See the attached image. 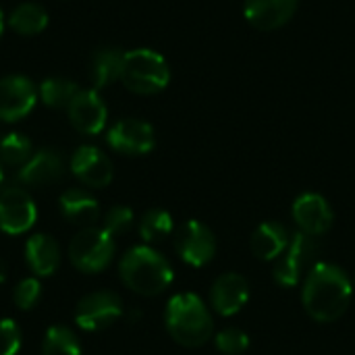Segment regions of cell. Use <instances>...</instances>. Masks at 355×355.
<instances>
[{"label": "cell", "mask_w": 355, "mask_h": 355, "mask_svg": "<svg viewBox=\"0 0 355 355\" xmlns=\"http://www.w3.org/2000/svg\"><path fill=\"white\" fill-rule=\"evenodd\" d=\"M8 25L21 35H37L48 25V12L35 2H23L8 15Z\"/></svg>", "instance_id": "obj_22"}, {"label": "cell", "mask_w": 355, "mask_h": 355, "mask_svg": "<svg viewBox=\"0 0 355 355\" xmlns=\"http://www.w3.org/2000/svg\"><path fill=\"white\" fill-rule=\"evenodd\" d=\"M123 85L139 96H152L162 92L171 81V69L158 52L150 48H137L125 52L123 71H121Z\"/></svg>", "instance_id": "obj_4"}, {"label": "cell", "mask_w": 355, "mask_h": 355, "mask_svg": "<svg viewBox=\"0 0 355 355\" xmlns=\"http://www.w3.org/2000/svg\"><path fill=\"white\" fill-rule=\"evenodd\" d=\"M42 355H81L77 335L67 327H52L46 331Z\"/></svg>", "instance_id": "obj_24"}, {"label": "cell", "mask_w": 355, "mask_h": 355, "mask_svg": "<svg viewBox=\"0 0 355 355\" xmlns=\"http://www.w3.org/2000/svg\"><path fill=\"white\" fill-rule=\"evenodd\" d=\"M60 212L71 225L87 229L98 220L100 204L92 193L83 189H67L60 196Z\"/></svg>", "instance_id": "obj_19"}, {"label": "cell", "mask_w": 355, "mask_h": 355, "mask_svg": "<svg viewBox=\"0 0 355 355\" xmlns=\"http://www.w3.org/2000/svg\"><path fill=\"white\" fill-rule=\"evenodd\" d=\"M316 256H318V243L312 235H306L302 231L291 233L289 245L277 260L275 281L281 287H295L302 281L304 270L314 268L312 264Z\"/></svg>", "instance_id": "obj_6"}, {"label": "cell", "mask_w": 355, "mask_h": 355, "mask_svg": "<svg viewBox=\"0 0 355 355\" xmlns=\"http://www.w3.org/2000/svg\"><path fill=\"white\" fill-rule=\"evenodd\" d=\"M133 225V210L127 206H112L106 214H104V231L110 237L116 235H125Z\"/></svg>", "instance_id": "obj_28"}, {"label": "cell", "mask_w": 355, "mask_h": 355, "mask_svg": "<svg viewBox=\"0 0 355 355\" xmlns=\"http://www.w3.org/2000/svg\"><path fill=\"white\" fill-rule=\"evenodd\" d=\"M352 281L335 264L320 262L308 272L302 300L306 312L318 322H333L345 314L352 304Z\"/></svg>", "instance_id": "obj_1"}, {"label": "cell", "mask_w": 355, "mask_h": 355, "mask_svg": "<svg viewBox=\"0 0 355 355\" xmlns=\"http://www.w3.org/2000/svg\"><path fill=\"white\" fill-rule=\"evenodd\" d=\"M71 173L87 187L100 189L110 185L114 168L110 158L96 146H81L71 156Z\"/></svg>", "instance_id": "obj_13"}, {"label": "cell", "mask_w": 355, "mask_h": 355, "mask_svg": "<svg viewBox=\"0 0 355 355\" xmlns=\"http://www.w3.org/2000/svg\"><path fill=\"white\" fill-rule=\"evenodd\" d=\"M300 6V0H243L248 23L260 31H275L289 23Z\"/></svg>", "instance_id": "obj_14"}, {"label": "cell", "mask_w": 355, "mask_h": 355, "mask_svg": "<svg viewBox=\"0 0 355 355\" xmlns=\"http://www.w3.org/2000/svg\"><path fill=\"white\" fill-rule=\"evenodd\" d=\"M168 335L183 347H200L212 337V316L196 293L171 297L164 314Z\"/></svg>", "instance_id": "obj_3"}, {"label": "cell", "mask_w": 355, "mask_h": 355, "mask_svg": "<svg viewBox=\"0 0 355 355\" xmlns=\"http://www.w3.org/2000/svg\"><path fill=\"white\" fill-rule=\"evenodd\" d=\"M77 92H79V87L75 85V81L64 79V77L44 79L40 89H37L42 102L46 106H50V108H64V106H69Z\"/></svg>", "instance_id": "obj_23"}, {"label": "cell", "mask_w": 355, "mask_h": 355, "mask_svg": "<svg viewBox=\"0 0 355 355\" xmlns=\"http://www.w3.org/2000/svg\"><path fill=\"white\" fill-rule=\"evenodd\" d=\"M15 304L21 308V310H31L37 306L40 297H42V285L37 279L29 277V279H23L17 287H15Z\"/></svg>", "instance_id": "obj_29"}, {"label": "cell", "mask_w": 355, "mask_h": 355, "mask_svg": "<svg viewBox=\"0 0 355 355\" xmlns=\"http://www.w3.org/2000/svg\"><path fill=\"white\" fill-rule=\"evenodd\" d=\"M37 218V208L25 189L8 187L0 193V231L6 235L27 233Z\"/></svg>", "instance_id": "obj_11"}, {"label": "cell", "mask_w": 355, "mask_h": 355, "mask_svg": "<svg viewBox=\"0 0 355 355\" xmlns=\"http://www.w3.org/2000/svg\"><path fill=\"white\" fill-rule=\"evenodd\" d=\"M173 233V216L166 210H150L139 223V235L148 243L164 241Z\"/></svg>", "instance_id": "obj_26"}, {"label": "cell", "mask_w": 355, "mask_h": 355, "mask_svg": "<svg viewBox=\"0 0 355 355\" xmlns=\"http://www.w3.org/2000/svg\"><path fill=\"white\" fill-rule=\"evenodd\" d=\"M123 316V302L110 291L85 295L75 308V322L87 333H98L112 327Z\"/></svg>", "instance_id": "obj_7"}, {"label": "cell", "mask_w": 355, "mask_h": 355, "mask_svg": "<svg viewBox=\"0 0 355 355\" xmlns=\"http://www.w3.org/2000/svg\"><path fill=\"white\" fill-rule=\"evenodd\" d=\"M333 218L335 214L329 202L318 193H302L293 202V220L306 235L318 237L327 233L333 225Z\"/></svg>", "instance_id": "obj_15"}, {"label": "cell", "mask_w": 355, "mask_h": 355, "mask_svg": "<svg viewBox=\"0 0 355 355\" xmlns=\"http://www.w3.org/2000/svg\"><path fill=\"white\" fill-rule=\"evenodd\" d=\"M19 181L29 187L52 185L62 177V158L56 150L44 148L37 150L19 171Z\"/></svg>", "instance_id": "obj_17"}, {"label": "cell", "mask_w": 355, "mask_h": 355, "mask_svg": "<svg viewBox=\"0 0 355 355\" xmlns=\"http://www.w3.org/2000/svg\"><path fill=\"white\" fill-rule=\"evenodd\" d=\"M114 256V237H110L104 229L87 227L81 229L69 243V260L71 264L85 272L96 275L104 270Z\"/></svg>", "instance_id": "obj_5"}, {"label": "cell", "mask_w": 355, "mask_h": 355, "mask_svg": "<svg viewBox=\"0 0 355 355\" xmlns=\"http://www.w3.org/2000/svg\"><path fill=\"white\" fill-rule=\"evenodd\" d=\"M71 125L83 135H98L108 119L106 104L96 89H79L67 106Z\"/></svg>", "instance_id": "obj_12"}, {"label": "cell", "mask_w": 355, "mask_h": 355, "mask_svg": "<svg viewBox=\"0 0 355 355\" xmlns=\"http://www.w3.org/2000/svg\"><path fill=\"white\" fill-rule=\"evenodd\" d=\"M31 141L23 133H6L0 139V162L8 166H23L31 158Z\"/></svg>", "instance_id": "obj_25"}, {"label": "cell", "mask_w": 355, "mask_h": 355, "mask_svg": "<svg viewBox=\"0 0 355 355\" xmlns=\"http://www.w3.org/2000/svg\"><path fill=\"white\" fill-rule=\"evenodd\" d=\"M2 183H4V173H2V166H0V187H2Z\"/></svg>", "instance_id": "obj_33"}, {"label": "cell", "mask_w": 355, "mask_h": 355, "mask_svg": "<svg viewBox=\"0 0 355 355\" xmlns=\"http://www.w3.org/2000/svg\"><path fill=\"white\" fill-rule=\"evenodd\" d=\"M0 139H2V135H0Z\"/></svg>", "instance_id": "obj_34"}, {"label": "cell", "mask_w": 355, "mask_h": 355, "mask_svg": "<svg viewBox=\"0 0 355 355\" xmlns=\"http://www.w3.org/2000/svg\"><path fill=\"white\" fill-rule=\"evenodd\" d=\"M216 349L225 355H243L250 347V337L239 329H225L216 335Z\"/></svg>", "instance_id": "obj_27"}, {"label": "cell", "mask_w": 355, "mask_h": 355, "mask_svg": "<svg viewBox=\"0 0 355 355\" xmlns=\"http://www.w3.org/2000/svg\"><path fill=\"white\" fill-rule=\"evenodd\" d=\"M250 300V285L237 272H227L218 277L210 289V304L220 316L237 314Z\"/></svg>", "instance_id": "obj_16"}, {"label": "cell", "mask_w": 355, "mask_h": 355, "mask_svg": "<svg viewBox=\"0 0 355 355\" xmlns=\"http://www.w3.org/2000/svg\"><path fill=\"white\" fill-rule=\"evenodd\" d=\"M123 58L125 52L112 46H102L92 54V64H89V77L94 87H106L112 81L121 79L123 71Z\"/></svg>", "instance_id": "obj_21"}, {"label": "cell", "mask_w": 355, "mask_h": 355, "mask_svg": "<svg viewBox=\"0 0 355 355\" xmlns=\"http://www.w3.org/2000/svg\"><path fill=\"white\" fill-rule=\"evenodd\" d=\"M40 94L31 79L25 75H8L0 79V121L2 123H17L25 119Z\"/></svg>", "instance_id": "obj_9"}, {"label": "cell", "mask_w": 355, "mask_h": 355, "mask_svg": "<svg viewBox=\"0 0 355 355\" xmlns=\"http://www.w3.org/2000/svg\"><path fill=\"white\" fill-rule=\"evenodd\" d=\"M291 233L281 223H262L252 235V252L260 260H277L289 245Z\"/></svg>", "instance_id": "obj_20"}, {"label": "cell", "mask_w": 355, "mask_h": 355, "mask_svg": "<svg viewBox=\"0 0 355 355\" xmlns=\"http://www.w3.org/2000/svg\"><path fill=\"white\" fill-rule=\"evenodd\" d=\"M6 272H8V268H6V262L0 258V285L6 281Z\"/></svg>", "instance_id": "obj_31"}, {"label": "cell", "mask_w": 355, "mask_h": 355, "mask_svg": "<svg viewBox=\"0 0 355 355\" xmlns=\"http://www.w3.org/2000/svg\"><path fill=\"white\" fill-rule=\"evenodd\" d=\"M119 272L131 291L146 297L166 291L173 283V268L168 260L150 245H137L129 250L119 264Z\"/></svg>", "instance_id": "obj_2"}, {"label": "cell", "mask_w": 355, "mask_h": 355, "mask_svg": "<svg viewBox=\"0 0 355 355\" xmlns=\"http://www.w3.org/2000/svg\"><path fill=\"white\" fill-rule=\"evenodd\" d=\"M25 260L37 277H50L60 266V248L50 235H31L25 243Z\"/></svg>", "instance_id": "obj_18"}, {"label": "cell", "mask_w": 355, "mask_h": 355, "mask_svg": "<svg viewBox=\"0 0 355 355\" xmlns=\"http://www.w3.org/2000/svg\"><path fill=\"white\" fill-rule=\"evenodd\" d=\"M2 29H4V19H2V10H0V35H2Z\"/></svg>", "instance_id": "obj_32"}, {"label": "cell", "mask_w": 355, "mask_h": 355, "mask_svg": "<svg viewBox=\"0 0 355 355\" xmlns=\"http://www.w3.org/2000/svg\"><path fill=\"white\" fill-rule=\"evenodd\" d=\"M108 146L125 156H144L154 150L156 135L150 123L139 119H121L108 129Z\"/></svg>", "instance_id": "obj_10"}, {"label": "cell", "mask_w": 355, "mask_h": 355, "mask_svg": "<svg viewBox=\"0 0 355 355\" xmlns=\"http://www.w3.org/2000/svg\"><path fill=\"white\" fill-rule=\"evenodd\" d=\"M21 349V329L15 320H0V355H17Z\"/></svg>", "instance_id": "obj_30"}, {"label": "cell", "mask_w": 355, "mask_h": 355, "mask_svg": "<svg viewBox=\"0 0 355 355\" xmlns=\"http://www.w3.org/2000/svg\"><path fill=\"white\" fill-rule=\"evenodd\" d=\"M175 250L183 262L191 266H206L216 254L214 233L200 220L183 223L175 233Z\"/></svg>", "instance_id": "obj_8"}]
</instances>
